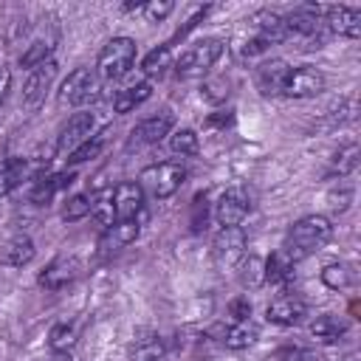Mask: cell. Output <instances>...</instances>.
I'll list each match as a JSON object with an SVG mask.
<instances>
[{"mask_svg": "<svg viewBox=\"0 0 361 361\" xmlns=\"http://www.w3.org/2000/svg\"><path fill=\"white\" fill-rule=\"evenodd\" d=\"M172 130V116L169 113H158L147 121H141L133 133H130V147H149V144H158L164 141V135H169Z\"/></svg>", "mask_w": 361, "mask_h": 361, "instance_id": "cell-18", "label": "cell"}, {"mask_svg": "<svg viewBox=\"0 0 361 361\" xmlns=\"http://www.w3.org/2000/svg\"><path fill=\"white\" fill-rule=\"evenodd\" d=\"M71 183H73V172H68V175H39V178H34L31 200L39 203V206H45V203L54 200V195H56L59 189H65V186H71Z\"/></svg>", "mask_w": 361, "mask_h": 361, "instance_id": "cell-22", "label": "cell"}, {"mask_svg": "<svg viewBox=\"0 0 361 361\" xmlns=\"http://www.w3.org/2000/svg\"><path fill=\"white\" fill-rule=\"evenodd\" d=\"M51 51H54V45H51V42L37 39V42H31V45H28V51L20 56V65H23L25 71H31V68H37V65L48 62V59H51Z\"/></svg>", "mask_w": 361, "mask_h": 361, "instance_id": "cell-33", "label": "cell"}, {"mask_svg": "<svg viewBox=\"0 0 361 361\" xmlns=\"http://www.w3.org/2000/svg\"><path fill=\"white\" fill-rule=\"evenodd\" d=\"M73 341H76V327L68 324V322L65 324H56L51 330V338H48V344H51L54 353H68L73 347Z\"/></svg>", "mask_w": 361, "mask_h": 361, "instance_id": "cell-34", "label": "cell"}, {"mask_svg": "<svg viewBox=\"0 0 361 361\" xmlns=\"http://www.w3.org/2000/svg\"><path fill=\"white\" fill-rule=\"evenodd\" d=\"M276 361H319V355L313 350H307V347L293 344V347H282L276 353Z\"/></svg>", "mask_w": 361, "mask_h": 361, "instance_id": "cell-38", "label": "cell"}, {"mask_svg": "<svg viewBox=\"0 0 361 361\" xmlns=\"http://www.w3.org/2000/svg\"><path fill=\"white\" fill-rule=\"evenodd\" d=\"M28 175H34V178H39L42 175V164H28L25 158H8L3 166H0V195H6V192H11L14 186H20Z\"/></svg>", "mask_w": 361, "mask_h": 361, "instance_id": "cell-19", "label": "cell"}, {"mask_svg": "<svg viewBox=\"0 0 361 361\" xmlns=\"http://www.w3.org/2000/svg\"><path fill=\"white\" fill-rule=\"evenodd\" d=\"M257 324L251 322H234L223 330V344L231 347V350H243V347H251L257 341Z\"/></svg>", "mask_w": 361, "mask_h": 361, "instance_id": "cell-25", "label": "cell"}, {"mask_svg": "<svg viewBox=\"0 0 361 361\" xmlns=\"http://www.w3.org/2000/svg\"><path fill=\"white\" fill-rule=\"evenodd\" d=\"M141 68H144L147 76H164L166 68H172V48H169V45H158V48H152V51L144 56Z\"/></svg>", "mask_w": 361, "mask_h": 361, "instance_id": "cell-29", "label": "cell"}, {"mask_svg": "<svg viewBox=\"0 0 361 361\" xmlns=\"http://www.w3.org/2000/svg\"><path fill=\"white\" fill-rule=\"evenodd\" d=\"M206 226V197H195V214H192V228L200 231Z\"/></svg>", "mask_w": 361, "mask_h": 361, "instance_id": "cell-41", "label": "cell"}, {"mask_svg": "<svg viewBox=\"0 0 361 361\" xmlns=\"http://www.w3.org/2000/svg\"><path fill=\"white\" fill-rule=\"evenodd\" d=\"M135 54H138L135 39H130V37H116V39H110V42L102 48L96 68H99V73H102L104 79H121V76L133 68Z\"/></svg>", "mask_w": 361, "mask_h": 361, "instance_id": "cell-3", "label": "cell"}, {"mask_svg": "<svg viewBox=\"0 0 361 361\" xmlns=\"http://www.w3.org/2000/svg\"><path fill=\"white\" fill-rule=\"evenodd\" d=\"M288 73H290V68L285 59H265L254 73V85L262 96H282Z\"/></svg>", "mask_w": 361, "mask_h": 361, "instance_id": "cell-11", "label": "cell"}, {"mask_svg": "<svg viewBox=\"0 0 361 361\" xmlns=\"http://www.w3.org/2000/svg\"><path fill=\"white\" fill-rule=\"evenodd\" d=\"M144 206V189L135 180H124L113 189V209L116 220H135V214Z\"/></svg>", "mask_w": 361, "mask_h": 361, "instance_id": "cell-16", "label": "cell"}, {"mask_svg": "<svg viewBox=\"0 0 361 361\" xmlns=\"http://www.w3.org/2000/svg\"><path fill=\"white\" fill-rule=\"evenodd\" d=\"M183 178H186V169H183L180 164L164 161V164L147 166V169L141 172V180H138V183H141V189H147L152 197L164 200V197H169V195H175V192L180 189Z\"/></svg>", "mask_w": 361, "mask_h": 361, "instance_id": "cell-5", "label": "cell"}, {"mask_svg": "<svg viewBox=\"0 0 361 361\" xmlns=\"http://www.w3.org/2000/svg\"><path fill=\"white\" fill-rule=\"evenodd\" d=\"M104 144H107V130H102V133H96V135H90L82 147H76L73 152H71V164H85V161H90V158H96L102 149H104Z\"/></svg>", "mask_w": 361, "mask_h": 361, "instance_id": "cell-32", "label": "cell"}, {"mask_svg": "<svg viewBox=\"0 0 361 361\" xmlns=\"http://www.w3.org/2000/svg\"><path fill=\"white\" fill-rule=\"evenodd\" d=\"M200 96H203L209 104H220V102H226V96H228V82H226L223 76L206 79V82L200 85Z\"/></svg>", "mask_w": 361, "mask_h": 361, "instance_id": "cell-36", "label": "cell"}, {"mask_svg": "<svg viewBox=\"0 0 361 361\" xmlns=\"http://www.w3.org/2000/svg\"><path fill=\"white\" fill-rule=\"evenodd\" d=\"M223 51H226V42H223V39H217V37L200 39L197 45H192V48L175 62V71H178V76H183V79L200 76V73H206V71L223 56Z\"/></svg>", "mask_w": 361, "mask_h": 361, "instance_id": "cell-4", "label": "cell"}, {"mask_svg": "<svg viewBox=\"0 0 361 361\" xmlns=\"http://www.w3.org/2000/svg\"><path fill=\"white\" fill-rule=\"evenodd\" d=\"M34 259V240L28 234H14L3 251H0V262L3 265H11V268H23Z\"/></svg>", "mask_w": 361, "mask_h": 361, "instance_id": "cell-21", "label": "cell"}, {"mask_svg": "<svg viewBox=\"0 0 361 361\" xmlns=\"http://www.w3.org/2000/svg\"><path fill=\"white\" fill-rule=\"evenodd\" d=\"M51 361H71V353H54Z\"/></svg>", "mask_w": 361, "mask_h": 361, "instance_id": "cell-43", "label": "cell"}, {"mask_svg": "<svg viewBox=\"0 0 361 361\" xmlns=\"http://www.w3.org/2000/svg\"><path fill=\"white\" fill-rule=\"evenodd\" d=\"M79 274H82V262H79L76 257H59V259H54V262L39 274V285H42L45 290H59V288H65L68 282H73Z\"/></svg>", "mask_w": 361, "mask_h": 361, "instance_id": "cell-17", "label": "cell"}, {"mask_svg": "<svg viewBox=\"0 0 361 361\" xmlns=\"http://www.w3.org/2000/svg\"><path fill=\"white\" fill-rule=\"evenodd\" d=\"M248 209H251L248 192L240 189V186H231V189H226V192L220 195L214 214H217V223H220L223 228H231V226H240V223L245 220Z\"/></svg>", "mask_w": 361, "mask_h": 361, "instance_id": "cell-9", "label": "cell"}, {"mask_svg": "<svg viewBox=\"0 0 361 361\" xmlns=\"http://www.w3.org/2000/svg\"><path fill=\"white\" fill-rule=\"evenodd\" d=\"M130 361H164V344L155 336L135 338V344L130 347Z\"/></svg>", "mask_w": 361, "mask_h": 361, "instance_id": "cell-30", "label": "cell"}, {"mask_svg": "<svg viewBox=\"0 0 361 361\" xmlns=\"http://www.w3.org/2000/svg\"><path fill=\"white\" fill-rule=\"evenodd\" d=\"M54 73H56V62L54 59H48V62H42V65L28 71V79H25V87H23V102L28 107H37L45 99V93H48L51 82H54Z\"/></svg>", "mask_w": 361, "mask_h": 361, "instance_id": "cell-14", "label": "cell"}, {"mask_svg": "<svg viewBox=\"0 0 361 361\" xmlns=\"http://www.w3.org/2000/svg\"><path fill=\"white\" fill-rule=\"evenodd\" d=\"M358 155H361V152H358V144H355V141L338 147V152H336L333 161H330V175L344 178V175L355 172V166H358Z\"/></svg>", "mask_w": 361, "mask_h": 361, "instance_id": "cell-26", "label": "cell"}, {"mask_svg": "<svg viewBox=\"0 0 361 361\" xmlns=\"http://www.w3.org/2000/svg\"><path fill=\"white\" fill-rule=\"evenodd\" d=\"M169 147H172V152H178V155H195L200 144H197L195 130H178V133H172Z\"/></svg>", "mask_w": 361, "mask_h": 361, "instance_id": "cell-37", "label": "cell"}, {"mask_svg": "<svg viewBox=\"0 0 361 361\" xmlns=\"http://www.w3.org/2000/svg\"><path fill=\"white\" fill-rule=\"evenodd\" d=\"M214 259L220 268H237L240 259L245 257V231L240 226H231V228H223L217 237H214Z\"/></svg>", "mask_w": 361, "mask_h": 361, "instance_id": "cell-8", "label": "cell"}, {"mask_svg": "<svg viewBox=\"0 0 361 361\" xmlns=\"http://www.w3.org/2000/svg\"><path fill=\"white\" fill-rule=\"evenodd\" d=\"M237 271H240V282L245 288H257L265 282V262L259 257H243Z\"/></svg>", "mask_w": 361, "mask_h": 361, "instance_id": "cell-31", "label": "cell"}, {"mask_svg": "<svg viewBox=\"0 0 361 361\" xmlns=\"http://www.w3.org/2000/svg\"><path fill=\"white\" fill-rule=\"evenodd\" d=\"M149 93H152L149 82H135V85H130V87H124V90L116 93L113 107H116V113H130V110H135L138 104H144V102L149 99Z\"/></svg>", "mask_w": 361, "mask_h": 361, "instance_id": "cell-23", "label": "cell"}, {"mask_svg": "<svg viewBox=\"0 0 361 361\" xmlns=\"http://www.w3.org/2000/svg\"><path fill=\"white\" fill-rule=\"evenodd\" d=\"M99 90H102L99 73L93 68H76L62 82V93L59 96H62V102H68L73 107H85V104H90V102L99 99Z\"/></svg>", "mask_w": 361, "mask_h": 361, "instance_id": "cell-6", "label": "cell"}, {"mask_svg": "<svg viewBox=\"0 0 361 361\" xmlns=\"http://www.w3.org/2000/svg\"><path fill=\"white\" fill-rule=\"evenodd\" d=\"M322 23L333 34H338V37H347V39L361 37V8H353V6H327Z\"/></svg>", "mask_w": 361, "mask_h": 361, "instance_id": "cell-10", "label": "cell"}, {"mask_svg": "<svg viewBox=\"0 0 361 361\" xmlns=\"http://www.w3.org/2000/svg\"><path fill=\"white\" fill-rule=\"evenodd\" d=\"M90 135H93V113H76V116L68 118V124L62 127V133H59V138H56V149H59V152H73V149L82 147Z\"/></svg>", "mask_w": 361, "mask_h": 361, "instance_id": "cell-15", "label": "cell"}, {"mask_svg": "<svg viewBox=\"0 0 361 361\" xmlns=\"http://www.w3.org/2000/svg\"><path fill=\"white\" fill-rule=\"evenodd\" d=\"M341 361H361V353H347Z\"/></svg>", "mask_w": 361, "mask_h": 361, "instance_id": "cell-44", "label": "cell"}, {"mask_svg": "<svg viewBox=\"0 0 361 361\" xmlns=\"http://www.w3.org/2000/svg\"><path fill=\"white\" fill-rule=\"evenodd\" d=\"M228 316H231L234 322H248V316H251V302H248V296L231 299V302H228Z\"/></svg>", "mask_w": 361, "mask_h": 361, "instance_id": "cell-39", "label": "cell"}, {"mask_svg": "<svg viewBox=\"0 0 361 361\" xmlns=\"http://www.w3.org/2000/svg\"><path fill=\"white\" fill-rule=\"evenodd\" d=\"M8 87H11V71L6 65H0V104L6 102L8 96Z\"/></svg>", "mask_w": 361, "mask_h": 361, "instance_id": "cell-42", "label": "cell"}, {"mask_svg": "<svg viewBox=\"0 0 361 361\" xmlns=\"http://www.w3.org/2000/svg\"><path fill=\"white\" fill-rule=\"evenodd\" d=\"M347 330H350V322H347L344 316H333V313H324V316H319V319L310 324V336H313L316 341H322V344H336V341H341V338L347 336Z\"/></svg>", "mask_w": 361, "mask_h": 361, "instance_id": "cell-20", "label": "cell"}, {"mask_svg": "<svg viewBox=\"0 0 361 361\" xmlns=\"http://www.w3.org/2000/svg\"><path fill=\"white\" fill-rule=\"evenodd\" d=\"M90 214L93 220L102 226V228H110L116 223V209H113V189H104L99 192L93 200H90Z\"/></svg>", "mask_w": 361, "mask_h": 361, "instance_id": "cell-28", "label": "cell"}, {"mask_svg": "<svg viewBox=\"0 0 361 361\" xmlns=\"http://www.w3.org/2000/svg\"><path fill=\"white\" fill-rule=\"evenodd\" d=\"M175 6L169 3V0H161V3H144V14L152 20V23H158V20H164L169 11H172Z\"/></svg>", "mask_w": 361, "mask_h": 361, "instance_id": "cell-40", "label": "cell"}, {"mask_svg": "<svg viewBox=\"0 0 361 361\" xmlns=\"http://www.w3.org/2000/svg\"><path fill=\"white\" fill-rule=\"evenodd\" d=\"M322 282H324L330 290H344V288H350V285L355 282V271H353L350 265H344V262H330V265H324V271H322Z\"/></svg>", "mask_w": 361, "mask_h": 361, "instance_id": "cell-27", "label": "cell"}, {"mask_svg": "<svg viewBox=\"0 0 361 361\" xmlns=\"http://www.w3.org/2000/svg\"><path fill=\"white\" fill-rule=\"evenodd\" d=\"M330 237H333L330 220H327L324 214H307V217H302V220H296V223L290 226L282 251H285L293 262H299V259L316 254L319 248H324Z\"/></svg>", "mask_w": 361, "mask_h": 361, "instance_id": "cell-1", "label": "cell"}, {"mask_svg": "<svg viewBox=\"0 0 361 361\" xmlns=\"http://www.w3.org/2000/svg\"><path fill=\"white\" fill-rule=\"evenodd\" d=\"M324 85H327V76L319 68L302 65V68L288 73L282 96H288V99H310V96H319L324 90Z\"/></svg>", "mask_w": 361, "mask_h": 361, "instance_id": "cell-7", "label": "cell"}, {"mask_svg": "<svg viewBox=\"0 0 361 361\" xmlns=\"http://www.w3.org/2000/svg\"><path fill=\"white\" fill-rule=\"evenodd\" d=\"M265 316H268V322H274V324L290 327V324H299V322L307 316V305H305V299L296 296V293H282V296H276V299L268 305Z\"/></svg>", "mask_w": 361, "mask_h": 361, "instance_id": "cell-12", "label": "cell"}, {"mask_svg": "<svg viewBox=\"0 0 361 361\" xmlns=\"http://www.w3.org/2000/svg\"><path fill=\"white\" fill-rule=\"evenodd\" d=\"M293 279V259L285 251H276L265 262V282L271 285H288Z\"/></svg>", "mask_w": 361, "mask_h": 361, "instance_id": "cell-24", "label": "cell"}, {"mask_svg": "<svg viewBox=\"0 0 361 361\" xmlns=\"http://www.w3.org/2000/svg\"><path fill=\"white\" fill-rule=\"evenodd\" d=\"M90 200H93V197H87V195H73V197L65 203V209H62V220H65V223H76V220H82L85 214H90Z\"/></svg>", "mask_w": 361, "mask_h": 361, "instance_id": "cell-35", "label": "cell"}, {"mask_svg": "<svg viewBox=\"0 0 361 361\" xmlns=\"http://www.w3.org/2000/svg\"><path fill=\"white\" fill-rule=\"evenodd\" d=\"M251 23H254V34L245 39V45H243V54L245 56H254V54H262L268 45H276V42H282L288 34H285V20H282V14H276V11H257L254 17H251Z\"/></svg>", "mask_w": 361, "mask_h": 361, "instance_id": "cell-2", "label": "cell"}, {"mask_svg": "<svg viewBox=\"0 0 361 361\" xmlns=\"http://www.w3.org/2000/svg\"><path fill=\"white\" fill-rule=\"evenodd\" d=\"M138 237V220H116L99 237V257H113Z\"/></svg>", "mask_w": 361, "mask_h": 361, "instance_id": "cell-13", "label": "cell"}]
</instances>
